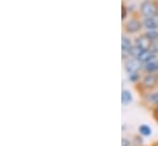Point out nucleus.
I'll list each match as a JSON object with an SVG mask.
<instances>
[{
	"label": "nucleus",
	"instance_id": "nucleus-19",
	"mask_svg": "<svg viewBox=\"0 0 158 146\" xmlns=\"http://www.w3.org/2000/svg\"><path fill=\"white\" fill-rule=\"evenodd\" d=\"M141 143H142V139L140 138V135H137V136H135V139H134V145H136V146H139V145H141Z\"/></svg>",
	"mask_w": 158,
	"mask_h": 146
},
{
	"label": "nucleus",
	"instance_id": "nucleus-17",
	"mask_svg": "<svg viewBox=\"0 0 158 146\" xmlns=\"http://www.w3.org/2000/svg\"><path fill=\"white\" fill-rule=\"evenodd\" d=\"M151 50H152L153 53H156V54L158 55V39L152 43V45H151Z\"/></svg>",
	"mask_w": 158,
	"mask_h": 146
},
{
	"label": "nucleus",
	"instance_id": "nucleus-1",
	"mask_svg": "<svg viewBox=\"0 0 158 146\" xmlns=\"http://www.w3.org/2000/svg\"><path fill=\"white\" fill-rule=\"evenodd\" d=\"M143 28L142 25V19L137 16H131L127 20L123 22V31L126 35H139Z\"/></svg>",
	"mask_w": 158,
	"mask_h": 146
},
{
	"label": "nucleus",
	"instance_id": "nucleus-13",
	"mask_svg": "<svg viewBox=\"0 0 158 146\" xmlns=\"http://www.w3.org/2000/svg\"><path fill=\"white\" fill-rule=\"evenodd\" d=\"M129 14H130L129 6L125 4V1H123V2H121V20H123V22H124L125 20H127Z\"/></svg>",
	"mask_w": 158,
	"mask_h": 146
},
{
	"label": "nucleus",
	"instance_id": "nucleus-9",
	"mask_svg": "<svg viewBox=\"0 0 158 146\" xmlns=\"http://www.w3.org/2000/svg\"><path fill=\"white\" fill-rule=\"evenodd\" d=\"M146 73H157L158 71V59H153L146 64H143L142 68Z\"/></svg>",
	"mask_w": 158,
	"mask_h": 146
},
{
	"label": "nucleus",
	"instance_id": "nucleus-18",
	"mask_svg": "<svg viewBox=\"0 0 158 146\" xmlns=\"http://www.w3.org/2000/svg\"><path fill=\"white\" fill-rule=\"evenodd\" d=\"M131 144H132V141H131L130 139L123 138V140H121V146H131Z\"/></svg>",
	"mask_w": 158,
	"mask_h": 146
},
{
	"label": "nucleus",
	"instance_id": "nucleus-2",
	"mask_svg": "<svg viewBox=\"0 0 158 146\" xmlns=\"http://www.w3.org/2000/svg\"><path fill=\"white\" fill-rule=\"evenodd\" d=\"M141 17H153L158 14V0H142L139 5Z\"/></svg>",
	"mask_w": 158,
	"mask_h": 146
},
{
	"label": "nucleus",
	"instance_id": "nucleus-11",
	"mask_svg": "<svg viewBox=\"0 0 158 146\" xmlns=\"http://www.w3.org/2000/svg\"><path fill=\"white\" fill-rule=\"evenodd\" d=\"M142 52H143V49H141L139 45H136V44L134 43V45H132V47L130 48V50L127 52V55H129V57H132V58H139Z\"/></svg>",
	"mask_w": 158,
	"mask_h": 146
},
{
	"label": "nucleus",
	"instance_id": "nucleus-16",
	"mask_svg": "<svg viewBox=\"0 0 158 146\" xmlns=\"http://www.w3.org/2000/svg\"><path fill=\"white\" fill-rule=\"evenodd\" d=\"M140 79H141V74H140V71L129 74V81H130V82H134V84H135V82L140 81Z\"/></svg>",
	"mask_w": 158,
	"mask_h": 146
},
{
	"label": "nucleus",
	"instance_id": "nucleus-10",
	"mask_svg": "<svg viewBox=\"0 0 158 146\" xmlns=\"http://www.w3.org/2000/svg\"><path fill=\"white\" fill-rule=\"evenodd\" d=\"M121 102L124 106H127L132 102V93L129 90H123L121 92Z\"/></svg>",
	"mask_w": 158,
	"mask_h": 146
},
{
	"label": "nucleus",
	"instance_id": "nucleus-6",
	"mask_svg": "<svg viewBox=\"0 0 158 146\" xmlns=\"http://www.w3.org/2000/svg\"><path fill=\"white\" fill-rule=\"evenodd\" d=\"M156 57H157L156 53H153L151 49H147V50H143V52L141 53V55H140L137 59H139L142 64H146V63H148V62L156 59Z\"/></svg>",
	"mask_w": 158,
	"mask_h": 146
},
{
	"label": "nucleus",
	"instance_id": "nucleus-12",
	"mask_svg": "<svg viewBox=\"0 0 158 146\" xmlns=\"http://www.w3.org/2000/svg\"><path fill=\"white\" fill-rule=\"evenodd\" d=\"M139 134L142 135V136H150V135L152 134V129H151L148 125L142 124V125L139 127Z\"/></svg>",
	"mask_w": 158,
	"mask_h": 146
},
{
	"label": "nucleus",
	"instance_id": "nucleus-7",
	"mask_svg": "<svg viewBox=\"0 0 158 146\" xmlns=\"http://www.w3.org/2000/svg\"><path fill=\"white\" fill-rule=\"evenodd\" d=\"M132 45H134L132 39L127 36L126 33H123V36H121V50H123V53L127 54V52L130 50V48Z\"/></svg>",
	"mask_w": 158,
	"mask_h": 146
},
{
	"label": "nucleus",
	"instance_id": "nucleus-4",
	"mask_svg": "<svg viewBox=\"0 0 158 146\" xmlns=\"http://www.w3.org/2000/svg\"><path fill=\"white\" fill-rule=\"evenodd\" d=\"M158 85V75L155 73H147L141 80V86L146 90H152Z\"/></svg>",
	"mask_w": 158,
	"mask_h": 146
},
{
	"label": "nucleus",
	"instance_id": "nucleus-8",
	"mask_svg": "<svg viewBox=\"0 0 158 146\" xmlns=\"http://www.w3.org/2000/svg\"><path fill=\"white\" fill-rule=\"evenodd\" d=\"M141 19L145 30H158V25L153 17H141Z\"/></svg>",
	"mask_w": 158,
	"mask_h": 146
},
{
	"label": "nucleus",
	"instance_id": "nucleus-20",
	"mask_svg": "<svg viewBox=\"0 0 158 146\" xmlns=\"http://www.w3.org/2000/svg\"><path fill=\"white\" fill-rule=\"evenodd\" d=\"M153 146H158V141H157V143H155V144H153Z\"/></svg>",
	"mask_w": 158,
	"mask_h": 146
},
{
	"label": "nucleus",
	"instance_id": "nucleus-5",
	"mask_svg": "<svg viewBox=\"0 0 158 146\" xmlns=\"http://www.w3.org/2000/svg\"><path fill=\"white\" fill-rule=\"evenodd\" d=\"M136 45H139L141 49L143 50H147V49H151V45H152V41L146 36L145 33H140L139 36H136L135 38V42H134Z\"/></svg>",
	"mask_w": 158,
	"mask_h": 146
},
{
	"label": "nucleus",
	"instance_id": "nucleus-15",
	"mask_svg": "<svg viewBox=\"0 0 158 146\" xmlns=\"http://www.w3.org/2000/svg\"><path fill=\"white\" fill-rule=\"evenodd\" d=\"M147 100H148L153 106L158 107V91L153 92V93H150V96L147 97Z\"/></svg>",
	"mask_w": 158,
	"mask_h": 146
},
{
	"label": "nucleus",
	"instance_id": "nucleus-3",
	"mask_svg": "<svg viewBox=\"0 0 158 146\" xmlns=\"http://www.w3.org/2000/svg\"><path fill=\"white\" fill-rule=\"evenodd\" d=\"M124 68H125V71L127 74H132V73L140 71L143 68V64L137 58L129 57L127 59L124 60Z\"/></svg>",
	"mask_w": 158,
	"mask_h": 146
},
{
	"label": "nucleus",
	"instance_id": "nucleus-14",
	"mask_svg": "<svg viewBox=\"0 0 158 146\" xmlns=\"http://www.w3.org/2000/svg\"><path fill=\"white\" fill-rule=\"evenodd\" d=\"M145 35L148 37L152 42H155V41L158 39V30H146Z\"/></svg>",
	"mask_w": 158,
	"mask_h": 146
}]
</instances>
